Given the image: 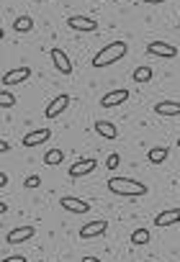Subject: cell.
Returning <instances> with one entry per match:
<instances>
[{
    "label": "cell",
    "mask_w": 180,
    "mask_h": 262,
    "mask_svg": "<svg viewBox=\"0 0 180 262\" xmlns=\"http://www.w3.org/2000/svg\"><path fill=\"white\" fill-rule=\"evenodd\" d=\"M108 190L113 193V195H124V198H139V195H144L147 193V185L144 183H139V180H134V178H108Z\"/></svg>",
    "instance_id": "1"
},
{
    "label": "cell",
    "mask_w": 180,
    "mask_h": 262,
    "mask_svg": "<svg viewBox=\"0 0 180 262\" xmlns=\"http://www.w3.org/2000/svg\"><path fill=\"white\" fill-rule=\"evenodd\" d=\"M126 41H111V44H106L103 49H98V54L93 57V67L95 70H103V67H111V64H116L118 59H124L126 57Z\"/></svg>",
    "instance_id": "2"
},
{
    "label": "cell",
    "mask_w": 180,
    "mask_h": 262,
    "mask_svg": "<svg viewBox=\"0 0 180 262\" xmlns=\"http://www.w3.org/2000/svg\"><path fill=\"white\" fill-rule=\"evenodd\" d=\"M147 54L162 57V59H175V57H177V47H172V44H167V41H149V44H147Z\"/></svg>",
    "instance_id": "3"
},
{
    "label": "cell",
    "mask_w": 180,
    "mask_h": 262,
    "mask_svg": "<svg viewBox=\"0 0 180 262\" xmlns=\"http://www.w3.org/2000/svg\"><path fill=\"white\" fill-rule=\"evenodd\" d=\"M34 234H36V226H31V224H26V226H13V229L6 234V242H8V244H24V242H29Z\"/></svg>",
    "instance_id": "4"
},
{
    "label": "cell",
    "mask_w": 180,
    "mask_h": 262,
    "mask_svg": "<svg viewBox=\"0 0 180 262\" xmlns=\"http://www.w3.org/2000/svg\"><path fill=\"white\" fill-rule=\"evenodd\" d=\"M108 229V221L106 219H95V221H88L83 229H80V239H95V236H103Z\"/></svg>",
    "instance_id": "5"
},
{
    "label": "cell",
    "mask_w": 180,
    "mask_h": 262,
    "mask_svg": "<svg viewBox=\"0 0 180 262\" xmlns=\"http://www.w3.org/2000/svg\"><path fill=\"white\" fill-rule=\"evenodd\" d=\"M67 26H70L72 31H83V34L98 31V21L90 18V16H70V18H67Z\"/></svg>",
    "instance_id": "6"
},
{
    "label": "cell",
    "mask_w": 180,
    "mask_h": 262,
    "mask_svg": "<svg viewBox=\"0 0 180 262\" xmlns=\"http://www.w3.org/2000/svg\"><path fill=\"white\" fill-rule=\"evenodd\" d=\"M95 167H98V160H93V157H83V160H77L72 167H70V178H85V175H90V172H95Z\"/></svg>",
    "instance_id": "7"
},
{
    "label": "cell",
    "mask_w": 180,
    "mask_h": 262,
    "mask_svg": "<svg viewBox=\"0 0 180 262\" xmlns=\"http://www.w3.org/2000/svg\"><path fill=\"white\" fill-rule=\"evenodd\" d=\"M59 206H62L67 213H90V203H88V201H83V198L62 195V198H59Z\"/></svg>",
    "instance_id": "8"
},
{
    "label": "cell",
    "mask_w": 180,
    "mask_h": 262,
    "mask_svg": "<svg viewBox=\"0 0 180 262\" xmlns=\"http://www.w3.org/2000/svg\"><path fill=\"white\" fill-rule=\"evenodd\" d=\"M52 139V128H36V131H29V134L24 137V147L34 149L39 144H47Z\"/></svg>",
    "instance_id": "9"
},
{
    "label": "cell",
    "mask_w": 180,
    "mask_h": 262,
    "mask_svg": "<svg viewBox=\"0 0 180 262\" xmlns=\"http://www.w3.org/2000/svg\"><path fill=\"white\" fill-rule=\"evenodd\" d=\"M49 57H52V62H54L59 75H72V62L65 54V49H49Z\"/></svg>",
    "instance_id": "10"
},
{
    "label": "cell",
    "mask_w": 180,
    "mask_h": 262,
    "mask_svg": "<svg viewBox=\"0 0 180 262\" xmlns=\"http://www.w3.org/2000/svg\"><path fill=\"white\" fill-rule=\"evenodd\" d=\"M31 77V67H18V70H8L6 75H3V85L6 88H11V85H21V82H26Z\"/></svg>",
    "instance_id": "11"
},
{
    "label": "cell",
    "mask_w": 180,
    "mask_h": 262,
    "mask_svg": "<svg viewBox=\"0 0 180 262\" xmlns=\"http://www.w3.org/2000/svg\"><path fill=\"white\" fill-rule=\"evenodd\" d=\"M67 105H70V95H67V93H59V95H57V98H54V100L47 105L44 116L52 121V118H57L59 113H65V111H67Z\"/></svg>",
    "instance_id": "12"
},
{
    "label": "cell",
    "mask_w": 180,
    "mask_h": 262,
    "mask_svg": "<svg viewBox=\"0 0 180 262\" xmlns=\"http://www.w3.org/2000/svg\"><path fill=\"white\" fill-rule=\"evenodd\" d=\"M126 100H129V90L118 88V90L106 93V95L101 98V105H103V108H116V105H121V103H126Z\"/></svg>",
    "instance_id": "13"
},
{
    "label": "cell",
    "mask_w": 180,
    "mask_h": 262,
    "mask_svg": "<svg viewBox=\"0 0 180 262\" xmlns=\"http://www.w3.org/2000/svg\"><path fill=\"white\" fill-rule=\"evenodd\" d=\"M180 224V208H167V211H159L154 216V226L165 229V226H175Z\"/></svg>",
    "instance_id": "14"
},
{
    "label": "cell",
    "mask_w": 180,
    "mask_h": 262,
    "mask_svg": "<svg viewBox=\"0 0 180 262\" xmlns=\"http://www.w3.org/2000/svg\"><path fill=\"white\" fill-rule=\"evenodd\" d=\"M93 128L98 131V137H103V139H108V142H113V139H118V128H116V123H113V121H106V118H98Z\"/></svg>",
    "instance_id": "15"
},
{
    "label": "cell",
    "mask_w": 180,
    "mask_h": 262,
    "mask_svg": "<svg viewBox=\"0 0 180 262\" xmlns=\"http://www.w3.org/2000/svg\"><path fill=\"white\" fill-rule=\"evenodd\" d=\"M157 116H180V100H159L154 105Z\"/></svg>",
    "instance_id": "16"
},
{
    "label": "cell",
    "mask_w": 180,
    "mask_h": 262,
    "mask_svg": "<svg viewBox=\"0 0 180 262\" xmlns=\"http://www.w3.org/2000/svg\"><path fill=\"white\" fill-rule=\"evenodd\" d=\"M34 29V18L31 16H18L16 21H13V31L16 34H29Z\"/></svg>",
    "instance_id": "17"
},
{
    "label": "cell",
    "mask_w": 180,
    "mask_h": 262,
    "mask_svg": "<svg viewBox=\"0 0 180 262\" xmlns=\"http://www.w3.org/2000/svg\"><path fill=\"white\" fill-rule=\"evenodd\" d=\"M167 155H170V149H167V147H152L147 157H149V162H152V165H162V162L167 160Z\"/></svg>",
    "instance_id": "18"
},
{
    "label": "cell",
    "mask_w": 180,
    "mask_h": 262,
    "mask_svg": "<svg viewBox=\"0 0 180 262\" xmlns=\"http://www.w3.org/2000/svg\"><path fill=\"white\" fill-rule=\"evenodd\" d=\"M131 77H134V82L142 85V82H149V80L154 77V70H152V67H136Z\"/></svg>",
    "instance_id": "19"
},
{
    "label": "cell",
    "mask_w": 180,
    "mask_h": 262,
    "mask_svg": "<svg viewBox=\"0 0 180 262\" xmlns=\"http://www.w3.org/2000/svg\"><path fill=\"white\" fill-rule=\"evenodd\" d=\"M13 105H16V95H13L11 90H0V108L8 111V108H13Z\"/></svg>",
    "instance_id": "20"
},
{
    "label": "cell",
    "mask_w": 180,
    "mask_h": 262,
    "mask_svg": "<svg viewBox=\"0 0 180 262\" xmlns=\"http://www.w3.org/2000/svg\"><path fill=\"white\" fill-rule=\"evenodd\" d=\"M62 160H65V152H62V149H49V152L44 155V162H47V165H59Z\"/></svg>",
    "instance_id": "21"
},
{
    "label": "cell",
    "mask_w": 180,
    "mask_h": 262,
    "mask_svg": "<svg viewBox=\"0 0 180 262\" xmlns=\"http://www.w3.org/2000/svg\"><path fill=\"white\" fill-rule=\"evenodd\" d=\"M147 242H149V231H147V229H136V231L131 234V244L142 247V244H147Z\"/></svg>",
    "instance_id": "22"
},
{
    "label": "cell",
    "mask_w": 180,
    "mask_h": 262,
    "mask_svg": "<svg viewBox=\"0 0 180 262\" xmlns=\"http://www.w3.org/2000/svg\"><path fill=\"white\" fill-rule=\"evenodd\" d=\"M118 165H121V157H118V152H111V155H108V160H106V167H108V170H116Z\"/></svg>",
    "instance_id": "23"
},
{
    "label": "cell",
    "mask_w": 180,
    "mask_h": 262,
    "mask_svg": "<svg viewBox=\"0 0 180 262\" xmlns=\"http://www.w3.org/2000/svg\"><path fill=\"white\" fill-rule=\"evenodd\" d=\"M42 185V178L39 175H29L26 180H24V188H29V190H34V188H39Z\"/></svg>",
    "instance_id": "24"
},
{
    "label": "cell",
    "mask_w": 180,
    "mask_h": 262,
    "mask_svg": "<svg viewBox=\"0 0 180 262\" xmlns=\"http://www.w3.org/2000/svg\"><path fill=\"white\" fill-rule=\"evenodd\" d=\"M0 262H26L24 254H13V257H6V259H0Z\"/></svg>",
    "instance_id": "25"
},
{
    "label": "cell",
    "mask_w": 180,
    "mask_h": 262,
    "mask_svg": "<svg viewBox=\"0 0 180 262\" xmlns=\"http://www.w3.org/2000/svg\"><path fill=\"white\" fill-rule=\"evenodd\" d=\"M136 3H147V6H162L165 0H136Z\"/></svg>",
    "instance_id": "26"
},
{
    "label": "cell",
    "mask_w": 180,
    "mask_h": 262,
    "mask_svg": "<svg viewBox=\"0 0 180 262\" xmlns=\"http://www.w3.org/2000/svg\"><path fill=\"white\" fill-rule=\"evenodd\" d=\"M6 185H8V175L0 172V188H6Z\"/></svg>",
    "instance_id": "27"
},
{
    "label": "cell",
    "mask_w": 180,
    "mask_h": 262,
    "mask_svg": "<svg viewBox=\"0 0 180 262\" xmlns=\"http://www.w3.org/2000/svg\"><path fill=\"white\" fill-rule=\"evenodd\" d=\"M0 152H11V144L8 142H0Z\"/></svg>",
    "instance_id": "28"
},
{
    "label": "cell",
    "mask_w": 180,
    "mask_h": 262,
    "mask_svg": "<svg viewBox=\"0 0 180 262\" xmlns=\"http://www.w3.org/2000/svg\"><path fill=\"white\" fill-rule=\"evenodd\" d=\"M83 262H103V259H98V257H90V254H88V257H83Z\"/></svg>",
    "instance_id": "29"
},
{
    "label": "cell",
    "mask_w": 180,
    "mask_h": 262,
    "mask_svg": "<svg viewBox=\"0 0 180 262\" xmlns=\"http://www.w3.org/2000/svg\"><path fill=\"white\" fill-rule=\"evenodd\" d=\"M177 147H180V137H177Z\"/></svg>",
    "instance_id": "30"
},
{
    "label": "cell",
    "mask_w": 180,
    "mask_h": 262,
    "mask_svg": "<svg viewBox=\"0 0 180 262\" xmlns=\"http://www.w3.org/2000/svg\"><path fill=\"white\" fill-rule=\"evenodd\" d=\"M42 3H49V0H42Z\"/></svg>",
    "instance_id": "31"
}]
</instances>
